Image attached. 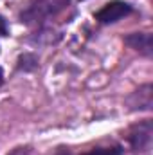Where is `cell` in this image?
Returning <instances> with one entry per match:
<instances>
[{"label":"cell","mask_w":153,"mask_h":155,"mask_svg":"<svg viewBox=\"0 0 153 155\" xmlns=\"http://www.w3.org/2000/svg\"><path fill=\"white\" fill-rule=\"evenodd\" d=\"M11 155H29V152H27L25 148H16V150H15Z\"/></svg>","instance_id":"obj_6"},{"label":"cell","mask_w":153,"mask_h":155,"mask_svg":"<svg viewBox=\"0 0 153 155\" xmlns=\"http://www.w3.org/2000/svg\"><path fill=\"white\" fill-rule=\"evenodd\" d=\"M128 45H132L133 49L144 52V54H151V35H146V33H137V35H132L124 40Z\"/></svg>","instance_id":"obj_3"},{"label":"cell","mask_w":153,"mask_h":155,"mask_svg":"<svg viewBox=\"0 0 153 155\" xmlns=\"http://www.w3.org/2000/svg\"><path fill=\"white\" fill-rule=\"evenodd\" d=\"M83 155H122L121 146H108V148H94Z\"/></svg>","instance_id":"obj_4"},{"label":"cell","mask_w":153,"mask_h":155,"mask_svg":"<svg viewBox=\"0 0 153 155\" xmlns=\"http://www.w3.org/2000/svg\"><path fill=\"white\" fill-rule=\"evenodd\" d=\"M2 79H4V74H2V69H0V83H2Z\"/></svg>","instance_id":"obj_7"},{"label":"cell","mask_w":153,"mask_h":155,"mask_svg":"<svg viewBox=\"0 0 153 155\" xmlns=\"http://www.w3.org/2000/svg\"><path fill=\"white\" fill-rule=\"evenodd\" d=\"M0 35H2V36L7 35V24H5V20H4L2 16H0Z\"/></svg>","instance_id":"obj_5"},{"label":"cell","mask_w":153,"mask_h":155,"mask_svg":"<svg viewBox=\"0 0 153 155\" xmlns=\"http://www.w3.org/2000/svg\"><path fill=\"white\" fill-rule=\"evenodd\" d=\"M151 141V124L144 123L142 126H139L137 132L132 134V144L135 150H144Z\"/></svg>","instance_id":"obj_2"},{"label":"cell","mask_w":153,"mask_h":155,"mask_svg":"<svg viewBox=\"0 0 153 155\" xmlns=\"http://www.w3.org/2000/svg\"><path fill=\"white\" fill-rule=\"evenodd\" d=\"M130 13H132L130 4L121 2V0H114V2H108L105 7H101L96 13V20H99L101 24H112V22H117L119 18L130 15Z\"/></svg>","instance_id":"obj_1"},{"label":"cell","mask_w":153,"mask_h":155,"mask_svg":"<svg viewBox=\"0 0 153 155\" xmlns=\"http://www.w3.org/2000/svg\"><path fill=\"white\" fill-rule=\"evenodd\" d=\"M60 155H69V153H60Z\"/></svg>","instance_id":"obj_8"}]
</instances>
